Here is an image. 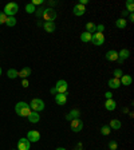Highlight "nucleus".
Returning a JSON list of instances; mask_svg holds the SVG:
<instances>
[{
    "instance_id": "1",
    "label": "nucleus",
    "mask_w": 134,
    "mask_h": 150,
    "mask_svg": "<svg viewBox=\"0 0 134 150\" xmlns=\"http://www.w3.org/2000/svg\"><path fill=\"white\" fill-rule=\"evenodd\" d=\"M15 111H16V114L20 117H28L31 114V107L26 102H18L15 105Z\"/></svg>"
},
{
    "instance_id": "44",
    "label": "nucleus",
    "mask_w": 134,
    "mask_h": 150,
    "mask_svg": "<svg viewBox=\"0 0 134 150\" xmlns=\"http://www.w3.org/2000/svg\"><path fill=\"white\" fill-rule=\"evenodd\" d=\"M0 75H1V69H0Z\"/></svg>"
},
{
    "instance_id": "4",
    "label": "nucleus",
    "mask_w": 134,
    "mask_h": 150,
    "mask_svg": "<svg viewBox=\"0 0 134 150\" xmlns=\"http://www.w3.org/2000/svg\"><path fill=\"white\" fill-rule=\"evenodd\" d=\"M19 11V6L16 3H8L6 7H4V11L3 12L6 13L7 16H13L16 12Z\"/></svg>"
},
{
    "instance_id": "19",
    "label": "nucleus",
    "mask_w": 134,
    "mask_h": 150,
    "mask_svg": "<svg viewBox=\"0 0 134 150\" xmlns=\"http://www.w3.org/2000/svg\"><path fill=\"white\" fill-rule=\"evenodd\" d=\"M121 84H123V86H130L131 84V82H133V79H131V76L130 75H128V74H123L121 76Z\"/></svg>"
},
{
    "instance_id": "27",
    "label": "nucleus",
    "mask_w": 134,
    "mask_h": 150,
    "mask_svg": "<svg viewBox=\"0 0 134 150\" xmlns=\"http://www.w3.org/2000/svg\"><path fill=\"white\" fill-rule=\"evenodd\" d=\"M126 11L130 13L134 12V3H133V0H128L126 1Z\"/></svg>"
},
{
    "instance_id": "43",
    "label": "nucleus",
    "mask_w": 134,
    "mask_h": 150,
    "mask_svg": "<svg viewBox=\"0 0 134 150\" xmlns=\"http://www.w3.org/2000/svg\"><path fill=\"white\" fill-rule=\"evenodd\" d=\"M55 150H66V149H65V147H56Z\"/></svg>"
},
{
    "instance_id": "2",
    "label": "nucleus",
    "mask_w": 134,
    "mask_h": 150,
    "mask_svg": "<svg viewBox=\"0 0 134 150\" xmlns=\"http://www.w3.org/2000/svg\"><path fill=\"white\" fill-rule=\"evenodd\" d=\"M30 107H31L34 111H36V112L43 111V110H44V102L40 99V98H34V99L31 100Z\"/></svg>"
},
{
    "instance_id": "14",
    "label": "nucleus",
    "mask_w": 134,
    "mask_h": 150,
    "mask_svg": "<svg viewBox=\"0 0 134 150\" xmlns=\"http://www.w3.org/2000/svg\"><path fill=\"white\" fill-rule=\"evenodd\" d=\"M107 86H109L111 90H114V88H119L121 87V81L119 79H117V78H111L109 82H107Z\"/></svg>"
},
{
    "instance_id": "41",
    "label": "nucleus",
    "mask_w": 134,
    "mask_h": 150,
    "mask_svg": "<svg viewBox=\"0 0 134 150\" xmlns=\"http://www.w3.org/2000/svg\"><path fill=\"white\" fill-rule=\"evenodd\" d=\"M75 150H82V144H78V145H77V147H75Z\"/></svg>"
},
{
    "instance_id": "12",
    "label": "nucleus",
    "mask_w": 134,
    "mask_h": 150,
    "mask_svg": "<svg viewBox=\"0 0 134 150\" xmlns=\"http://www.w3.org/2000/svg\"><path fill=\"white\" fill-rule=\"evenodd\" d=\"M105 58H106L107 60H110V62H117V60H118V52H117L116 50H110L106 52Z\"/></svg>"
},
{
    "instance_id": "33",
    "label": "nucleus",
    "mask_w": 134,
    "mask_h": 150,
    "mask_svg": "<svg viewBox=\"0 0 134 150\" xmlns=\"http://www.w3.org/2000/svg\"><path fill=\"white\" fill-rule=\"evenodd\" d=\"M43 11H44V8H43V7H40V8H38L36 11H35V15H36L38 18H42V15H43Z\"/></svg>"
},
{
    "instance_id": "36",
    "label": "nucleus",
    "mask_w": 134,
    "mask_h": 150,
    "mask_svg": "<svg viewBox=\"0 0 134 150\" xmlns=\"http://www.w3.org/2000/svg\"><path fill=\"white\" fill-rule=\"evenodd\" d=\"M111 97H113V94L110 93V91H106V93H105V98H106V99H111Z\"/></svg>"
},
{
    "instance_id": "28",
    "label": "nucleus",
    "mask_w": 134,
    "mask_h": 150,
    "mask_svg": "<svg viewBox=\"0 0 134 150\" xmlns=\"http://www.w3.org/2000/svg\"><path fill=\"white\" fill-rule=\"evenodd\" d=\"M35 11H36V8H35V6L32 3H30V4H27V6H26V12L35 13Z\"/></svg>"
},
{
    "instance_id": "29",
    "label": "nucleus",
    "mask_w": 134,
    "mask_h": 150,
    "mask_svg": "<svg viewBox=\"0 0 134 150\" xmlns=\"http://www.w3.org/2000/svg\"><path fill=\"white\" fill-rule=\"evenodd\" d=\"M8 27H13V25L16 24V19H15V16H8V20H7V23H6Z\"/></svg>"
},
{
    "instance_id": "42",
    "label": "nucleus",
    "mask_w": 134,
    "mask_h": 150,
    "mask_svg": "<svg viewBox=\"0 0 134 150\" xmlns=\"http://www.w3.org/2000/svg\"><path fill=\"white\" fill-rule=\"evenodd\" d=\"M126 15H128V11H126V9H125V11L122 12V16H126Z\"/></svg>"
},
{
    "instance_id": "8",
    "label": "nucleus",
    "mask_w": 134,
    "mask_h": 150,
    "mask_svg": "<svg viewBox=\"0 0 134 150\" xmlns=\"http://www.w3.org/2000/svg\"><path fill=\"white\" fill-rule=\"evenodd\" d=\"M31 147V142L27 138H20L18 142V150H30Z\"/></svg>"
},
{
    "instance_id": "3",
    "label": "nucleus",
    "mask_w": 134,
    "mask_h": 150,
    "mask_svg": "<svg viewBox=\"0 0 134 150\" xmlns=\"http://www.w3.org/2000/svg\"><path fill=\"white\" fill-rule=\"evenodd\" d=\"M42 18L44 19V22H54L56 19V12L52 8H44Z\"/></svg>"
},
{
    "instance_id": "13",
    "label": "nucleus",
    "mask_w": 134,
    "mask_h": 150,
    "mask_svg": "<svg viewBox=\"0 0 134 150\" xmlns=\"http://www.w3.org/2000/svg\"><path fill=\"white\" fill-rule=\"evenodd\" d=\"M75 118H81V111L77 109H72L71 111L66 115V119H67V121H72V119H75Z\"/></svg>"
},
{
    "instance_id": "17",
    "label": "nucleus",
    "mask_w": 134,
    "mask_h": 150,
    "mask_svg": "<svg viewBox=\"0 0 134 150\" xmlns=\"http://www.w3.org/2000/svg\"><path fill=\"white\" fill-rule=\"evenodd\" d=\"M105 107H106V110H109V111H113V110H116L117 107V102L114 99H106V102H105Z\"/></svg>"
},
{
    "instance_id": "15",
    "label": "nucleus",
    "mask_w": 134,
    "mask_h": 150,
    "mask_svg": "<svg viewBox=\"0 0 134 150\" xmlns=\"http://www.w3.org/2000/svg\"><path fill=\"white\" fill-rule=\"evenodd\" d=\"M30 75H31V69H30V67H24L23 70H20V71L18 72V76L22 79H27Z\"/></svg>"
},
{
    "instance_id": "38",
    "label": "nucleus",
    "mask_w": 134,
    "mask_h": 150,
    "mask_svg": "<svg viewBox=\"0 0 134 150\" xmlns=\"http://www.w3.org/2000/svg\"><path fill=\"white\" fill-rule=\"evenodd\" d=\"M87 3H89V0H79V4H82V6H86Z\"/></svg>"
},
{
    "instance_id": "25",
    "label": "nucleus",
    "mask_w": 134,
    "mask_h": 150,
    "mask_svg": "<svg viewBox=\"0 0 134 150\" xmlns=\"http://www.w3.org/2000/svg\"><path fill=\"white\" fill-rule=\"evenodd\" d=\"M110 133H111V129H110V126L103 125L102 127H101V134H102V135H109Z\"/></svg>"
},
{
    "instance_id": "5",
    "label": "nucleus",
    "mask_w": 134,
    "mask_h": 150,
    "mask_svg": "<svg viewBox=\"0 0 134 150\" xmlns=\"http://www.w3.org/2000/svg\"><path fill=\"white\" fill-rule=\"evenodd\" d=\"M91 43L94 46H102L105 43V35L101 34V32H94L91 35Z\"/></svg>"
},
{
    "instance_id": "16",
    "label": "nucleus",
    "mask_w": 134,
    "mask_h": 150,
    "mask_svg": "<svg viewBox=\"0 0 134 150\" xmlns=\"http://www.w3.org/2000/svg\"><path fill=\"white\" fill-rule=\"evenodd\" d=\"M27 118L31 123H38V122L40 121V115H39V112H36V111H31V114H30Z\"/></svg>"
},
{
    "instance_id": "11",
    "label": "nucleus",
    "mask_w": 134,
    "mask_h": 150,
    "mask_svg": "<svg viewBox=\"0 0 134 150\" xmlns=\"http://www.w3.org/2000/svg\"><path fill=\"white\" fill-rule=\"evenodd\" d=\"M84 12H86V8H84V6H82V4H75L74 8H72V13H74L75 16H82L84 15Z\"/></svg>"
},
{
    "instance_id": "22",
    "label": "nucleus",
    "mask_w": 134,
    "mask_h": 150,
    "mask_svg": "<svg viewBox=\"0 0 134 150\" xmlns=\"http://www.w3.org/2000/svg\"><path fill=\"white\" fill-rule=\"evenodd\" d=\"M110 129H114V130H118V129H121V122L118 121V119H111L110 121Z\"/></svg>"
},
{
    "instance_id": "6",
    "label": "nucleus",
    "mask_w": 134,
    "mask_h": 150,
    "mask_svg": "<svg viewBox=\"0 0 134 150\" xmlns=\"http://www.w3.org/2000/svg\"><path fill=\"white\" fill-rule=\"evenodd\" d=\"M70 122H71V130L74 131V133H79V131L83 129V121H82L81 118H75Z\"/></svg>"
},
{
    "instance_id": "37",
    "label": "nucleus",
    "mask_w": 134,
    "mask_h": 150,
    "mask_svg": "<svg viewBox=\"0 0 134 150\" xmlns=\"http://www.w3.org/2000/svg\"><path fill=\"white\" fill-rule=\"evenodd\" d=\"M28 84H30L28 79H23V82H22V86H23V87H28Z\"/></svg>"
},
{
    "instance_id": "18",
    "label": "nucleus",
    "mask_w": 134,
    "mask_h": 150,
    "mask_svg": "<svg viewBox=\"0 0 134 150\" xmlns=\"http://www.w3.org/2000/svg\"><path fill=\"white\" fill-rule=\"evenodd\" d=\"M43 28H44V31H46V32L51 34V32L55 31V23H54V22H44Z\"/></svg>"
},
{
    "instance_id": "30",
    "label": "nucleus",
    "mask_w": 134,
    "mask_h": 150,
    "mask_svg": "<svg viewBox=\"0 0 134 150\" xmlns=\"http://www.w3.org/2000/svg\"><path fill=\"white\" fill-rule=\"evenodd\" d=\"M7 20H8V16L4 12H0V24H6Z\"/></svg>"
},
{
    "instance_id": "34",
    "label": "nucleus",
    "mask_w": 134,
    "mask_h": 150,
    "mask_svg": "<svg viewBox=\"0 0 134 150\" xmlns=\"http://www.w3.org/2000/svg\"><path fill=\"white\" fill-rule=\"evenodd\" d=\"M103 31H105V25H103V24H98L97 25V32H101V34H103Z\"/></svg>"
},
{
    "instance_id": "9",
    "label": "nucleus",
    "mask_w": 134,
    "mask_h": 150,
    "mask_svg": "<svg viewBox=\"0 0 134 150\" xmlns=\"http://www.w3.org/2000/svg\"><path fill=\"white\" fill-rule=\"evenodd\" d=\"M27 139L30 142H38V141L40 139V133L36 130H30L27 134Z\"/></svg>"
},
{
    "instance_id": "31",
    "label": "nucleus",
    "mask_w": 134,
    "mask_h": 150,
    "mask_svg": "<svg viewBox=\"0 0 134 150\" xmlns=\"http://www.w3.org/2000/svg\"><path fill=\"white\" fill-rule=\"evenodd\" d=\"M122 75H123V72H122V70H121V69H116V70H114V78L121 79Z\"/></svg>"
},
{
    "instance_id": "32",
    "label": "nucleus",
    "mask_w": 134,
    "mask_h": 150,
    "mask_svg": "<svg viewBox=\"0 0 134 150\" xmlns=\"http://www.w3.org/2000/svg\"><path fill=\"white\" fill-rule=\"evenodd\" d=\"M109 149L110 150H117L118 149V144H117L116 141H110L109 142Z\"/></svg>"
},
{
    "instance_id": "35",
    "label": "nucleus",
    "mask_w": 134,
    "mask_h": 150,
    "mask_svg": "<svg viewBox=\"0 0 134 150\" xmlns=\"http://www.w3.org/2000/svg\"><path fill=\"white\" fill-rule=\"evenodd\" d=\"M32 4H34V6H40L42 7V4H43V0H34V1H32Z\"/></svg>"
},
{
    "instance_id": "20",
    "label": "nucleus",
    "mask_w": 134,
    "mask_h": 150,
    "mask_svg": "<svg viewBox=\"0 0 134 150\" xmlns=\"http://www.w3.org/2000/svg\"><path fill=\"white\" fill-rule=\"evenodd\" d=\"M129 56H130V51L126 50V48H123V50H121V51L118 52V59H121V60L128 59Z\"/></svg>"
},
{
    "instance_id": "23",
    "label": "nucleus",
    "mask_w": 134,
    "mask_h": 150,
    "mask_svg": "<svg viewBox=\"0 0 134 150\" xmlns=\"http://www.w3.org/2000/svg\"><path fill=\"white\" fill-rule=\"evenodd\" d=\"M81 40L83 42V43H89V42H91V34H89L87 31L82 32L81 34Z\"/></svg>"
},
{
    "instance_id": "21",
    "label": "nucleus",
    "mask_w": 134,
    "mask_h": 150,
    "mask_svg": "<svg viewBox=\"0 0 134 150\" xmlns=\"http://www.w3.org/2000/svg\"><path fill=\"white\" fill-rule=\"evenodd\" d=\"M86 31H87L89 34L93 35L94 32H97V24H94V23L89 22L87 24H86Z\"/></svg>"
},
{
    "instance_id": "10",
    "label": "nucleus",
    "mask_w": 134,
    "mask_h": 150,
    "mask_svg": "<svg viewBox=\"0 0 134 150\" xmlns=\"http://www.w3.org/2000/svg\"><path fill=\"white\" fill-rule=\"evenodd\" d=\"M67 95H69V93L56 94V95H55V102H56V105H59V106H63V105H66V102H67Z\"/></svg>"
},
{
    "instance_id": "24",
    "label": "nucleus",
    "mask_w": 134,
    "mask_h": 150,
    "mask_svg": "<svg viewBox=\"0 0 134 150\" xmlns=\"http://www.w3.org/2000/svg\"><path fill=\"white\" fill-rule=\"evenodd\" d=\"M126 24H128V22H126V19H123V18H121V19H118V20H116V25L118 28H125L126 27Z\"/></svg>"
},
{
    "instance_id": "26",
    "label": "nucleus",
    "mask_w": 134,
    "mask_h": 150,
    "mask_svg": "<svg viewBox=\"0 0 134 150\" xmlns=\"http://www.w3.org/2000/svg\"><path fill=\"white\" fill-rule=\"evenodd\" d=\"M7 75H8L9 79H15V78H18V71H16L15 69H9L8 71H7Z\"/></svg>"
},
{
    "instance_id": "40",
    "label": "nucleus",
    "mask_w": 134,
    "mask_h": 150,
    "mask_svg": "<svg viewBox=\"0 0 134 150\" xmlns=\"http://www.w3.org/2000/svg\"><path fill=\"white\" fill-rule=\"evenodd\" d=\"M129 20H130V22H134V13H130V16H129Z\"/></svg>"
},
{
    "instance_id": "39",
    "label": "nucleus",
    "mask_w": 134,
    "mask_h": 150,
    "mask_svg": "<svg viewBox=\"0 0 134 150\" xmlns=\"http://www.w3.org/2000/svg\"><path fill=\"white\" fill-rule=\"evenodd\" d=\"M50 91H51V94H54V95H56V94H58V91H56V88H55V87H52Z\"/></svg>"
},
{
    "instance_id": "7",
    "label": "nucleus",
    "mask_w": 134,
    "mask_h": 150,
    "mask_svg": "<svg viewBox=\"0 0 134 150\" xmlns=\"http://www.w3.org/2000/svg\"><path fill=\"white\" fill-rule=\"evenodd\" d=\"M55 88H56V91H58V94H65V93H67L69 84H67V82L66 81L59 79V81L56 82V84H55Z\"/></svg>"
}]
</instances>
